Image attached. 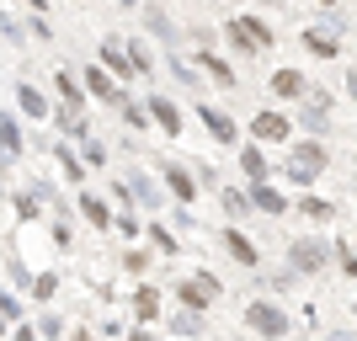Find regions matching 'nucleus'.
<instances>
[{"label":"nucleus","instance_id":"1","mask_svg":"<svg viewBox=\"0 0 357 341\" xmlns=\"http://www.w3.org/2000/svg\"><path fill=\"white\" fill-rule=\"evenodd\" d=\"M326 171H331V149L320 144V139H294V144H288L283 176L294 181V187H314Z\"/></svg>","mask_w":357,"mask_h":341},{"label":"nucleus","instance_id":"2","mask_svg":"<svg viewBox=\"0 0 357 341\" xmlns=\"http://www.w3.org/2000/svg\"><path fill=\"white\" fill-rule=\"evenodd\" d=\"M331 256H336V245L320 235H298L288 240V272H298V278H314V272L331 267Z\"/></svg>","mask_w":357,"mask_h":341},{"label":"nucleus","instance_id":"3","mask_svg":"<svg viewBox=\"0 0 357 341\" xmlns=\"http://www.w3.org/2000/svg\"><path fill=\"white\" fill-rule=\"evenodd\" d=\"M224 38H229L235 54H267V48L278 43L261 16H229V22H224Z\"/></svg>","mask_w":357,"mask_h":341},{"label":"nucleus","instance_id":"4","mask_svg":"<svg viewBox=\"0 0 357 341\" xmlns=\"http://www.w3.org/2000/svg\"><path fill=\"white\" fill-rule=\"evenodd\" d=\"M245 326H251L261 341H288L294 336V320H288L272 298H251V304H245Z\"/></svg>","mask_w":357,"mask_h":341},{"label":"nucleus","instance_id":"5","mask_svg":"<svg viewBox=\"0 0 357 341\" xmlns=\"http://www.w3.org/2000/svg\"><path fill=\"white\" fill-rule=\"evenodd\" d=\"M251 139L256 144H294V118L278 112V107H261L251 118Z\"/></svg>","mask_w":357,"mask_h":341},{"label":"nucleus","instance_id":"6","mask_svg":"<svg viewBox=\"0 0 357 341\" xmlns=\"http://www.w3.org/2000/svg\"><path fill=\"white\" fill-rule=\"evenodd\" d=\"M96 64H102L118 86H134L139 80V64L128 59V48H123V38H102V48H96Z\"/></svg>","mask_w":357,"mask_h":341},{"label":"nucleus","instance_id":"7","mask_svg":"<svg viewBox=\"0 0 357 341\" xmlns=\"http://www.w3.org/2000/svg\"><path fill=\"white\" fill-rule=\"evenodd\" d=\"M219 294H224V282L213 278V272H197V278H181V282H176L181 310H208V304H213Z\"/></svg>","mask_w":357,"mask_h":341},{"label":"nucleus","instance_id":"8","mask_svg":"<svg viewBox=\"0 0 357 341\" xmlns=\"http://www.w3.org/2000/svg\"><path fill=\"white\" fill-rule=\"evenodd\" d=\"M267 91H272V102H304L310 96V75L304 70H294V64H283V70H272L267 75Z\"/></svg>","mask_w":357,"mask_h":341},{"label":"nucleus","instance_id":"9","mask_svg":"<svg viewBox=\"0 0 357 341\" xmlns=\"http://www.w3.org/2000/svg\"><path fill=\"white\" fill-rule=\"evenodd\" d=\"M197 123H203V128H208V139L213 144H240V123L229 118V112H219V107H197Z\"/></svg>","mask_w":357,"mask_h":341},{"label":"nucleus","instance_id":"10","mask_svg":"<svg viewBox=\"0 0 357 341\" xmlns=\"http://www.w3.org/2000/svg\"><path fill=\"white\" fill-rule=\"evenodd\" d=\"M160 181H165V187H171V197H176L181 208H192L197 187H203V181H197L192 171H187V165H176V160H165V165H160Z\"/></svg>","mask_w":357,"mask_h":341},{"label":"nucleus","instance_id":"11","mask_svg":"<svg viewBox=\"0 0 357 341\" xmlns=\"http://www.w3.org/2000/svg\"><path fill=\"white\" fill-rule=\"evenodd\" d=\"M219 245L229 251V262H240V267H261V251H256V240L245 235V229H219Z\"/></svg>","mask_w":357,"mask_h":341},{"label":"nucleus","instance_id":"12","mask_svg":"<svg viewBox=\"0 0 357 341\" xmlns=\"http://www.w3.org/2000/svg\"><path fill=\"white\" fill-rule=\"evenodd\" d=\"M80 86H86L96 102H107V107H118V102H123V86L102 70V64H86V70H80Z\"/></svg>","mask_w":357,"mask_h":341},{"label":"nucleus","instance_id":"13","mask_svg":"<svg viewBox=\"0 0 357 341\" xmlns=\"http://www.w3.org/2000/svg\"><path fill=\"white\" fill-rule=\"evenodd\" d=\"M304 48H310L314 59H336V54H342V32L331 27V22H320V27H304Z\"/></svg>","mask_w":357,"mask_h":341},{"label":"nucleus","instance_id":"14","mask_svg":"<svg viewBox=\"0 0 357 341\" xmlns=\"http://www.w3.org/2000/svg\"><path fill=\"white\" fill-rule=\"evenodd\" d=\"M245 192H251V208H256V213H267V219H283V213H288V197L278 192V187H267V181H251Z\"/></svg>","mask_w":357,"mask_h":341},{"label":"nucleus","instance_id":"15","mask_svg":"<svg viewBox=\"0 0 357 341\" xmlns=\"http://www.w3.org/2000/svg\"><path fill=\"white\" fill-rule=\"evenodd\" d=\"M144 107H149V118H155V128H160L165 139L181 134V107L176 102H165V96H144Z\"/></svg>","mask_w":357,"mask_h":341},{"label":"nucleus","instance_id":"16","mask_svg":"<svg viewBox=\"0 0 357 341\" xmlns=\"http://www.w3.org/2000/svg\"><path fill=\"white\" fill-rule=\"evenodd\" d=\"M144 27H149V32H155V38L165 43V54H176V43H181V27H176V22H171V16L160 11V6H144Z\"/></svg>","mask_w":357,"mask_h":341},{"label":"nucleus","instance_id":"17","mask_svg":"<svg viewBox=\"0 0 357 341\" xmlns=\"http://www.w3.org/2000/svg\"><path fill=\"white\" fill-rule=\"evenodd\" d=\"M16 107H22V118H48V96L38 86H27V80H16Z\"/></svg>","mask_w":357,"mask_h":341},{"label":"nucleus","instance_id":"18","mask_svg":"<svg viewBox=\"0 0 357 341\" xmlns=\"http://www.w3.org/2000/svg\"><path fill=\"white\" fill-rule=\"evenodd\" d=\"M165 331L171 336H203L208 320H203V310H176V315H165Z\"/></svg>","mask_w":357,"mask_h":341},{"label":"nucleus","instance_id":"19","mask_svg":"<svg viewBox=\"0 0 357 341\" xmlns=\"http://www.w3.org/2000/svg\"><path fill=\"white\" fill-rule=\"evenodd\" d=\"M197 64H203V75H213L224 91H235V70H229V59H219V48H197Z\"/></svg>","mask_w":357,"mask_h":341},{"label":"nucleus","instance_id":"20","mask_svg":"<svg viewBox=\"0 0 357 341\" xmlns=\"http://www.w3.org/2000/svg\"><path fill=\"white\" fill-rule=\"evenodd\" d=\"M128 192H134L144 208H160V203H165V192L155 187V176H149V171H128Z\"/></svg>","mask_w":357,"mask_h":341},{"label":"nucleus","instance_id":"21","mask_svg":"<svg viewBox=\"0 0 357 341\" xmlns=\"http://www.w3.org/2000/svg\"><path fill=\"white\" fill-rule=\"evenodd\" d=\"M80 219H86L91 229H112V208H107L96 192H80Z\"/></svg>","mask_w":357,"mask_h":341},{"label":"nucleus","instance_id":"22","mask_svg":"<svg viewBox=\"0 0 357 341\" xmlns=\"http://www.w3.org/2000/svg\"><path fill=\"white\" fill-rule=\"evenodd\" d=\"M54 123H59V134H64V139H80V144L91 139L86 112H75V107H59V112H54Z\"/></svg>","mask_w":357,"mask_h":341},{"label":"nucleus","instance_id":"23","mask_svg":"<svg viewBox=\"0 0 357 341\" xmlns=\"http://www.w3.org/2000/svg\"><path fill=\"white\" fill-rule=\"evenodd\" d=\"M22 144H27V139H22V123H16V112H0V155H22Z\"/></svg>","mask_w":357,"mask_h":341},{"label":"nucleus","instance_id":"24","mask_svg":"<svg viewBox=\"0 0 357 341\" xmlns=\"http://www.w3.org/2000/svg\"><path fill=\"white\" fill-rule=\"evenodd\" d=\"M240 171H245V181H267L272 171H267V160H261V144H240Z\"/></svg>","mask_w":357,"mask_h":341},{"label":"nucleus","instance_id":"25","mask_svg":"<svg viewBox=\"0 0 357 341\" xmlns=\"http://www.w3.org/2000/svg\"><path fill=\"white\" fill-rule=\"evenodd\" d=\"M294 213H304L310 224H331L336 213H342V208H336V203H326V197H298V203H294Z\"/></svg>","mask_w":357,"mask_h":341},{"label":"nucleus","instance_id":"26","mask_svg":"<svg viewBox=\"0 0 357 341\" xmlns=\"http://www.w3.org/2000/svg\"><path fill=\"white\" fill-rule=\"evenodd\" d=\"M54 86H59V96H64V107H75V112H86V96H91V91H86V86H80V80H75V75H70V70H59V75H54Z\"/></svg>","mask_w":357,"mask_h":341},{"label":"nucleus","instance_id":"27","mask_svg":"<svg viewBox=\"0 0 357 341\" xmlns=\"http://www.w3.org/2000/svg\"><path fill=\"white\" fill-rule=\"evenodd\" d=\"M54 160H59V171H64V181H70V187H80V181H86V160H80L70 144H54Z\"/></svg>","mask_w":357,"mask_h":341},{"label":"nucleus","instance_id":"28","mask_svg":"<svg viewBox=\"0 0 357 341\" xmlns=\"http://www.w3.org/2000/svg\"><path fill=\"white\" fill-rule=\"evenodd\" d=\"M134 315L144 320V326H155V320H160V288H149V282H144V288L134 294Z\"/></svg>","mask_w":357,"mask_h":341},{"label":"nucleus","instance_id":"29","mask_svg":"<svg viewBox=\"0 0 357 341\" xmlns=\"http://www.w3.org/2000/svg\"><path fill=\"white\" fill-rule=\"evenodd\" d=\"M219 208L229 219H245L251 213V192H240V187H219Z\"/></svg>","mask_w":357,"mask_h":341},{"label":"nucleus","instance_id":"30","mask_svg":"<svg viewBox=\"0 0 357 341\" xmlns=\"http://www.w3.org/2000/svg\"><path fill=\"white\" fill-rule=\"evenodd\" d=\"M149 245H155V251H160V256H176V251H181V245H176V235H171V229H165L160 219L149 224Z\"/></svg>","mask_w":357,"mask_h":341},{"label":"nucleus","instance_id":"31","mask_svg":"<svg viewBox=\"0 0 357 341\" xmlns=\"http://www.w3.org/2000/svg\"><path fill=\"white\" fill-rule=\"evenodd\" d=\"M118 112H123V123H128V128H149V123H155V118H149V107L128 102V96H123V102H118Z\"/></svg>","mask_w":357,"mask_h":341},{"label":"nucleus","instance_id":"32","mask_svg":"<svg viewBox=\"0 0 357 341\" xmlns=\"http://www.w3.org/2000/svg\"><path fill=\"white\" fill-rule=\"evenodd\" d=\"M128 59L139 64V75H155V54H149L144 38H128Z\"/></svg>","mask_w":357,"mask_h":341},{"label":"nucleus","instance_id":"33","mask_svg":"<svg viewBox=\"0 0 357 341\" xmlns=\"http://www.w3.org/2000/svg\"><path fill=\"white\" fill-rule=\"evenodd\" d=\"M54 294H59V272H43V278H32V298H38V304H48Z\"/></svg>","mask_w":357,"mask_h":341},{"label":"nucleus","instance_id":"34","mask_svg":"<svg viewBox=\"0 0 357 341\" xmlns=\"http://www.w3.org/2000/svg\"><path fill=\"white\" fill-rule=\"evenodd\" d=\"M16 219H38V192H16Z\"/></svg>","mask_w":357,"mask_h":341},{"label":"nucleus","instance_id":"35","mask_svg":"<svg viewBox=\"0 0 357 341\" xmlns=\"http://www.w3.org/2000/svg\"><path fill=\"white\" fill-rule=\"evenodd\" d=\"M123 267L128 272H149V251L139 245V251H123Z\"/></svg>","mask_w":357,"mask_h":341},{"label":"nucleus","instance_id":"36","mask_svg":"<svg viewBox=\"0 0 357 341\" xmlns=\"http://www.w3.org/2000/svg\"><path fill=\"white\" fill-rule=\"evenodd\" d=\"M0 32H6V38H11V43H16V48L27 43V32L16 27V16H6V11H0Z\"/></svg>","mask_w":357,"mask_h":341},{"label":"nucleus","instance_id":"37","mask_svg":"<svg viewBox=\"0 0 357 341\" xmlns=\"http://www.w3.org/2000/svg\"><path fill=\"white\" fill-rule=\"evenodd\" d=\"M80 155H86V165H102V160H107V149L96 144V139H86V144H80Z\"/></svg>","mask_w":357,"mask_h":341},{"label":"nucleus","instance_id":"38","mask_svg":"<svg viewBox=\"0 0 357 341\" xmlns=\"http://www.w3.org/2000/svg\"><path fill=\"white\" fill-rule=\"evenodd\" d=\"M32 38H38V43H54V27H48L38 11H32Z\"/></svg>","mask_w":357,"mask_h":341},{"label":"nucleus","instance_id":"39","mask_svg":"<svg viewBox=\"0 0 357 341\" xmlns=\"http://www.w3.org/2000/svg\"><path fill=\"white\" fill-rule=\"evenodd\" d=\"M0 315H6V320H22V298H11V294H0Z\"/></svg>","mask_w":357,"mask_h":341},{"label":"nucleus","instance_id":"40","mask_svg":"<svg viewBox=\"0 0 357 341\" xmlns=\"http://www.w3.org/2000/svg\"><path fill=\"white\" fill-rule=\"evenodd\" d=\"M11 341H38V331H32V326H27V320H22V326H16V331H11Z\"/></svg>","mask_w":357,"mask_h":341},{"label":"nucleus","instance_id":"41","mask_svg":"<svg viewBox=\"0 0 357 341\" xmlns=\"http://www.w3.org/2000/svg\"><path fill=\"white\" fill-rule=\"evenodd\" d=\"M128 341H160V336H155L149 326H139V331H128Z\"/></svg>","mask_w":357,"mask_h":341},{"label":"nucleus","instance_id":"42","mask_svg":"<svg viewBox=\"0 0 357 341\" xmlns=\"http://www.w3.org/2000/svg\"><path fill=\"white\" fill-rule=\"evenodd\" d=\"M347 96L357 102V70H347Z\"/></svg>","mask_w":357,"mask_h":341},{"label":"nucleus","instance_id":"43","mask_svg":"<svg viewBox=\"0 0 357 341\" xmlns=\"http://www.w3.org/2000/svg\"><path fill=\"white\" fill-rule=\"evenodd\" d=\"M326 341H357V331H331Z\"/></svg>","mask_w":357,"mask_h":341},{"label":"nucleus","instance_id":"44","mask_svg":"<svg viewBox=\"0 0 357 341\" xmlns=\"http://www.w3.org/2000/svg\"><path fill=\"white\" fill-rule=\"evenodd\" d=\"M22 6H27V11H38V16L48 11V0H22Z\"/></svg>","mask_w":357,"mask_h":341},{"label":"nucleus","instance_id":"45","mask_svg":"<svg viewBox=\"0 0 357 341\" xmlns=\"http://www.w3.org/2000/svg\"><path fill=\"white\" fill-rule=\"evenodd\" d=\"M6 171H11V155H0V187H6Z\"/></svg>","mask_w":357,"mask_h":341},{"label":"nucleus","instance_id":"46","mask_svg":"<svg viewBox=\"0 0 357 341\" xmlns=\"http://www.w3.org/2000/svg\"><path fill=\"white\" fill-rule=\"evenodd\" d=\"M314 6H326V11H342V0H314Z\"/></svg>","mask_w":357,"mask_h":341},{"label":"nucleus","instance_id":"47","mask_svg":"<svg viewBox=\"0 0 357 341\" xmlns=\"http://www.w3.org/2000/svg\"><path fill=\"white\" fill-rule=\"evenodd\" d=\"M0 341H11V331H6V315H0Z\"/></svg>","mask_w":357,"mask_h":341},{"label":"nucleus","instance_id":"48","mask_svg":"<svg viewBox=\"0 0 357 341\" xmlns=\"http://www.w3.org/2000/svg\"><path fill=\"white\" fill-rule=\"evenodd\" d=\"M70 341H91V336H86V331H75V336H70Z\"/></svg>","mask_w":357,"mask_h":341},{"label":"nucleus","instance_id":"49","mask_svg":"<svg viewBox=\"0 0 357 341\" xmlns=\"http://www.w3.org/2000/svg\"><path fill=\"white\" fill-rule=\"evenodd\" d=\"M261 6H283V0H261Z\"/></svg>","mask_w":357,"mask_h":341},{"label":"nucleus","instance_id":"50","mask_svg":"<svg viewBox=\"0 0 357 341\" xmlns=\"http://www.w3.org/2000/svg\"><path fill=\"white\" fill-rule=\"evenodd\" d=\"M118 6H139V0H118Z\"/></svg>","mask_w":357,"mask_h":341},{"label":"nucleus","instance_id":"51","mask_svg":"<svg viewBox=\"0 0 357 341\" xmlns=\"http://www.w3.org/2000/svg\"><path fill=\"white\" fill-rule=\"evenodd\" d=\"M352 315H357V298H352Z\"/></svg>","mask_w":357,"mask_h":341}]
</instances>
